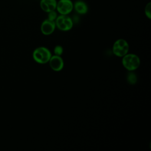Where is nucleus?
<instances>
[{
	"mask_svg": "<svg viewBox=\"0 0 151 151\" xmlns=\"http://www.w3.org/2000/svg\"><path fill=\"white\" fill-rule=\"evenodd\" d=\"M51 57V52L48 48L44 47L37 48L32 53L33 59L39 64H45L48 63Z\"/></svg>",
	"mask_w": 151,
	"mask_h": 151,
	"instance_id": "nucleus-1",
	"label": "nucleus"
},
{
	"mask_svg": "<svg viewBox=\"0 0 151 151\" xmlns=\"http://www.w3.org/2000/svg\"><path fill=\"white\" fill-rule=\"evenodd\" d=\"M140 64V58L136 54H127L123 57L122 64L128 71L136 70L139 67Z\"/></svg>",
	"mask_w": 151,
	"mask_h": 151,
	"instance_id": "nucleus-2",
	"label": "nucleus"
},
{
	"mask_svg": "<svg viewBox=\"0 0 151 151\" xmlns=\"http://www.w3.org/2000/svg\"><path fill=\"white\" fill-rule=\"evenodd\" d=\"M129 45L128 42L124 39L116 40L113 46V52L117 57H123L128 53Z\"/></svg>",
	"mask_w": 151,
	"mask_h": 151,
	"instance_id": "nucleus-3",
	"label": "nucleus"
},
{
	"mask_svg": "<svg viewBox=\"0 0 151 151\" xmlns=\"http://www.w3.org/2000/svg\"><path fill=\"white\" fill-rule=\"evenodd\" d=\"M56 27L61 31H67L70 30L73 26L72 19L67 15H60L57 16L55 20Z\"/></svg>",
	"mask_w": 151,
	"mask_h": 151,
	"instance_id": "nucleus-4",
	"label": "nucleus"
},
{
	"mask_svg": "<svg viewBox=\"0 0 151 151\" xmlns=\"http://www.w3.org/2000/svg\"><path fill=\"white\" fill-rule=\"evenodd\" d=\"M56 9L60 15H68L73 9V3L71 0H59Z\"/></svg>",
	"mask_w": 151,
	"mask_h": 151,
	"instance_id": "nucleus-5",
	"label": "nucleus"
},
{
	"mask_svg": "<svg viewBox=\"0 0 151 151\" xmlns=\"http://www.w3.org/2000/svg\"><path fill=\"white\" fill-rule=\"evenodd\" d=\"M55 27L56 25L54 21L46 19L41 25V31L44 35H48L53 33Z\"/></svg>",
	"mask_w": 151,
	"mask_h": 151,
	"instance_id": "nucleus-6",
	"label": "nucleus"
},
{
	"mask_svg": "<svg viewBox=\"0 0 151 151\" xmlns=\"http://www.w3.org/2000/svg\"><path fill=\"white\" fill-rule=\"evenodd\" d=\"M48 62L51 69L55 71H60L63 68L64 61L59 55H54L51 56Z\"/></svg>",
	"mask_w": 151,
	"mask_h": 151,
	"instance_id": "nucleus-7",
	"label": "nucleus"
},
{
	"mask_svg": "<svg viewBox=\"0 0 151 151\" xmlns=\"http://www.w3.org/2000/svg\"><path fill=\"white\" fill-rule=\"evenodd\" d=\"M57 3L56 0H41L40 7L43 11L48 13L56 9Z\"/></svg>",
	"mask_w": 151,
	"mask_h": 151,
	"instance_id": "nucleus-8",
	"label": "nucleus"
},
{
	"mask_svg": "<svg viewBox=\"0 0 151 151\" xmlns=\"http://www.w3.org/2000/svg\"><path fill=\"white\" fill-rule=\"evenodd\" d=\"M73 8L79 14H85L88 12V6L86 3L83 1H77L73 4Z\"/></svg>",
	"mask_w": 151,
	"mask_h": 151,
	"instance_id": "nucleus-9",
	"label": "nucleus"
},
{
	"mask_svg": "<svg viewBox=\"0 0 151 151\" xmlns=\"http://www.w3.org/2000/svg\"><path fill=\"white\" fill-rule=\"evenodd\" d=\"M127 81L130 84H134L137 81V77H136V75L133 73H129L127 76Z\"/></svg>",
	"mask_w": 151,
	"mask_h": 151,
	"instance_id": "nucleus-10",
	"label": "nucleus"
},
{
	"mask_svg": "<svg viewBox=\"0 0 151 151\" xmlns=\"http://www.w3.org/2000/svg\"><path fill=\"white\" fill-rule=\"evenodd\" d=\"M150 9H151V3L149 2H148L145 8V14L146 16L150 19L151 18V13H150Z\"/></svg>",
	"mask_w": 151,
	"mask_h": 151,
	"instance_id": "nucleus-11",
	"label": "nucleus"
},
{
	"mask_svg": "<svg viewBox=\"0 0 151 151\" xmlns=\"http://www.w3.org/2000/svg\"><path fill=\"white\" fill-rule=\"evenodd\" d=\"M48 19L50 20H51V21H54L55 20V19L57 18V13L56 12L55 10V11H51V12H48Z\"/></svg>",
	"mask_w": 151,
	"mask_h": 151,
	"instance_id": "nucleus-12",
	"label": "nucleus"
},
{
	"mask_svg": "<svg viewBox=\"0 0 151 151\" xmlns=\"http://www.w3.org/2000/svg\"><path fill=\"white\" fill-rule=\"evenodd\" d=\"M54 52L55 55L60 56L63 54V47L61 46H60V45L55 46L54 49Z\"/></svg>",
	"mask_w": 151,
	"mask_h": 151,
	"instance_id": "nucleus-13",
	"label": "nucleus"
}]
</instances>
